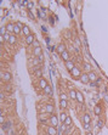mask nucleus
Masks as SVG:
<instances>
[{
	"mask_svg": "<svg viewBox=\"0 0 108 135\" xmlns=\"http://www.w3.org/2000/svg\"><path fill=\"white\" fill-rule=\"evenodd\" d=\"M61 57H62V60H63V61H66V62H67V61H69V53L66 50L63 54H61Z\"/></svg>",
	"mask_w": 108,
	"mask_h": 135,
	"instance_id": "6ab92c4d",
	"label": "nucleus"
},
{
	"mask_svg": "<svg viewBox=\"0 0 108 135\" xmlns=\"http://www.w3.org/2000/svg\"><path fill=\"white\" fill-rule=\"evenodd\" d=\"M45 108H46V113H49V115H53V110H55V107H53L52 103H47V105H45Z\"/></svg>",
	"mask_w": 108,
	"mask_h": 135,
	"instance_id": "6e6552de",
	"label": "nucleus"
},
{
	"mask_svg": "<svg viewBox=\"0 0 108 135\" xmlns=\"http://www.w3.org/2000/svg\"><path fill=\"white\" fill-rule=\"evenodd\" d=\"M22 33L24 34V37L30 35V29H29V27H28V26H23V28H22Z\"/></svg>",
	"mask_w": 108,
	"mask_h": 135,
	"instance_id": "dca6fc26",
	"label": "nucleus"
},
{
	"mask_svg": "<svg viewBox=\"0 0 108 135\" xmlns=\"http://www.w3.org/2000/svg\"><path fill=\"white\" fill-rule=\"evenodd\" d=\"M32 62H33V66H38L40 63V61L38 58H33V61H32Z\"/></svg>",
	"mask_w": 108,
	"mask_h": 135,
	"instance_id": "7c9ffc66",
	"label": "nucleus"
},
{
	"mask_svg": "<svg viewBox=\"0 0 108 135\" xmlns=\"http://www.w3.org/2000/svg\"><path fill=\"white\" fill-rule=\"evenodd\" d=\"M67 129H68V127L66 125V124H63V123H62V125H61V131L67 133Z\"/></svg>",
	"mask_w": 108,
	"mask_h": 135,
	"instance_id": "c756f323",
	"label": "nucleus"
},
{
	"mask_svg": "<svg viewBox=\"0 0 108 135\" xmlns=\"http://www.w3.org/2000/svg\"><path fill=\"white\" fill-rule=\"evenodd\" d=\"M58 121H60V118H57V116H55V115H51V116H50V124H51V127L57 128Z\"/></svg>",
	"mask_w": 108,
	"mask_h": 135,
	"instance_id": "f257e3e1",
	"label": "nucleus"
},
{
	"mask_svg": "<svg viewBox=\"0 0 108 135\" xmlns=\"http://www.w3.org/2000/svg\"><path fill=\"white\" fill-rule=\"evenodd\" d=\"M44 92H45L46 95H51V94H52V90H51V88H50V87L47 85V87H46V88L44 89Z\"/></svg>",
	"mask_w": 108,
	"mask_h": 135,
	"instance_id": "cd10ccee",
	"label": "nucleus"
},
{
	"mask_svg": "<svg viewBox=\"0 0 108 135\" xmlns=\"http://www.w3.org/2000/svg\"><path fill=\"white\" fill-rule=\"evenodd\" d=\"M39 121L40 122H42V123H44V122H47V119H49V113H40V115H39Z\"/></svg>",
	"mask_w": 108,
	"mask_h": 135,
	"instance_id": "423d86ee",
	"label": "nucleus"
},
{
	"mask_svg": "<svg viewBox=\"0 0 108 135\" xmlns=\"http://www.w3.org/2000/svg\"><path fill=\"white\" fill-rule=\"evenodd\" d=\"M63 124H66L67 127H70L72 124H73V121H72V118H70V117L68 116V117H67V119H66V122H64Z\"/></svg>",
	"mask_w": 108,
	"mask_h": 135,
	"instance_id": "a878e982",
	"label": "nucleus"
},
{
	"mask_svg": "<svg viewBox=\"0 0 108 135\" xmlns=\"http://www.w3.org/2000/svg\"><path fill=\"white\" fill-rule=\"evenodd\" d=\"M68 96H69V99H72V100H75V101H77V91H75L74 89H70V90H69V92H68Z\"/></svg>",
	"mask_w": 108,
	"mask_h": 135,
	"instance_id": "f8f14e48",
	"label": "nucleus"
},
{
	"mask_svg": "<svg viewBox=\"0 0 108 135\" xmlns=\"http://www.w3.org/2000/svg\"><path fill=\"white\" fill-rule=\"evenodd\" d=\"M70 74H72V77H74V78H80L81 77V71L75 66L72 71H70Z\"/></svg>",
	"mask_w": 108,
	"mask_h": 135,
	"instance_id": "f03ea898",
	"label": "nucleus"
},
{
	"mask_svg": "<svg viewBox=\"0 0 108 135\" xmlns=\"http://www.w3.org/2000/svg\"><path fill=\"white\" fill-rule=\"evenodd\" d=\"M81 121H83V123H84V125H85V124H90L91 118H90V116L88 115V113H85V115L81 117Z\"/></svg>",
	"mask_w": 108,
	"mask_h": 135,
	"instance_id": "1a4fd4ad",
	"label": "nucleus"
},
{
	"mask_svg": "<svg viewBox=\"0 0 108 135\" xmlns=\"http://www.w3.org/2000/svg\"><path fill=\"white\" fill-rule=\"evenodd\" d=\"M1 78L4 82H9L10 79H11V73H9V72H3L1 73Z\"/></svg>",
	"mask_w": 108,
	"mask_h": 135,
	"instance_id": "9b49d317",
	"label": "nucleus"
},
{
	"mask_svg": "<svg viewBox=\"0 0 108 135\" xmlns=\"http://www.w3.org/2000/svg\"><path fill=\"white\" fill-rule=\"evenodd\" d=\"M104 101H106V102H108V94H106V95H104Z\"/></svg>",
	"mask_w": 108,
	"mask_h": 135,
	"instance_id": "e433bc0d",
	"label": "nucleus"
},
{
	"mask_svg": "<svg viewBox=\"0 0 108 135\" xmlns=\"http://www.w3.org/2000/svg\"><path fill=\"white\" fill-rule=\"evenodd\" d=\"M39 61H40V63H41L42 61H44V57H42V55H41V56H39Z\"/></svg>",
	"mask_w": 108,
	"mask_h": 135,
	"instance_id": "c9c22d12",
	"label": "nucleus"
},
{
	"mask_svg": "<svg viewBox=\"0 0 108 135\" xmlns=\"http://www.w3.org/2000/svg\"><path fill=\"white\" fill-rule=\"evenodd\" d=\"M37 76H39V77L41 76V71H37Z\"/></svg>",
	"mask_w": 108,
	"mask_h": 135,
	"instance_id": "58836bf2",
	"label": "nucleus"
},
{
	"mask_svg": "<svg viewBox=\"0 0 108 135\" xmlns=\"http://www.w3.org/2000/svg\"><path fill=\"white\" fill-rule=\"evenodd\" d=\"M88 76H89V79H90V83H94V82H96L97 80V76H96V73L95 72H90V73H88Z\"/></svg>",
	"mask_w": 108,
	"mask_h": 135,
	"instance_id": "ddd939ff",
	"label": "nucleus"
},
{
	"mask_svg": "<svg viewBox=\"0 0 108 135\" xmlns=\"http://www.w3.org/2000/svg\"><path fill=\"white\" fill-rule=\"evenodd\" d=\"M86 135H94L92 133H88V134H86Z\"/></svg>",
	"mask_w": 108,
	"mask_h": 135,
	"instance_id": "ea45409f",
	"label": "nucleus"
},
{
	"mask_svg": "<svg viewBox=\"0 0 108 135\" xmlns=\"http://www.w3.org/2000/svg\"><path fill=\"white\" fill-rule=\"evenodd\" d=\"M22 28H23L22 23H21V22H17V23L15 24V28H14V34H15V35H18L21 32H22Z\"/></svg>",
	"mask_w": 108,
	"mask_h": 135,
	"instance_id": "7ed1b4c3",
	"label": "nucleus"
},
{
	"mask_svg": "<svg viewBox=\"0 0 108 135\" xmlns=\"http://www.w3.org/2000/svg\"><path fill=\"white\" fill-rule=\"evenodd\" d=\"M66 67H67V69L70 72V71L75 67V66H74V62H73V61H70V60H69V61H67V62H66Z\"/></svg>",
	"mask_w": 108,
	"mask_h": 135,
	"instance_id": "f3484780",
	"label": "nucleus"
},
{
	"mask_svg": "<svg viewBox=\"0 0 108 135\" xmlns=\"http://www.w3.org/2000/svg\"><path fill=\"white\" fill-rule=\"evenodd\" d=\"M38 85H39V88H40V89L44 90V89L47 87V82H46L44 78H40V79H39V84H38Z\"/></svg>",
	"mask_w": 108,
	"mask_h": 135,
	"instance_id": "0eeeda50",
	"label": "nucleus"
},
{
	"mask_svg": "<svg viewBox=\"0 0 108 135\" xmlns=\"http://www.w3.org/2000/svg\"><path fill=\"white\" fill-rule=\"evenodd\" d=\"M84 128H85V129H89V128H90V124H85Z\"/></svg>",
	"mask_w": 108,
	"mask_h": 135,
	"instance_id": "4c0bfd02",
	"label": "nucleus"
},
{
	"mask_svg": "<svg viewBox=\"0 0 108 135\" xmlns=\"http://www.w3.org/2000/svg\"><path fill=\"white\" fill-rule=\"evenodd\" d=\"M32 45H33L34 48H39V46H40V45H39V41H38V40H34V43L32 44Z\"/></svg>",
	"mask_w": 108,
	"mask_h": 135,
	"instance_id": "2f4dec72",
	"label": "nucleus"
},
{
	"mask_svg": "<svg viewBox=\"0 0 108 135\" xmlns=\"http://www.w3.org/2000/svg\"><path fill=\"white\" fill-rule=\"evenodd\" d=\"M16 40H17L16 35H15V34H11V37H10V39H9L7 43H9V44H11V45H14V44L16 43Z\"/></svg>",
	"mask_w": 108,
	"mask_h": 135,
	"instance_id": "4be33fe9",
	"label": "nucleus"
},
{
	"mask_svg": "<svg viewBox=\"0 0 108 135\" xmlns=\"http://www.w3.org/2000/svg\"><path fill=\"white\" fill-rule=\"evenodd\" d=\"M60 106H61V108H66V107L68 106V101H66V100H60Z\"/></svg>",
	"mask_w": 108,
	"mask_h": 135,
	"instance_id": "b1692460",
	"label": "nucleus"
},
{
	"mask_svg": "<svg viewBox=\"0 0 108 135\" xmlns=\"http://www.w3.org/2000/svg\"><path fill=\"white\" fill-rule=\"evenodd\" d=\"M57 51L60 54H63L64 51H66V45H64V44H58L57 45Z\"/></svg>",
	"mask_w": 108,
	"mask_h": 135,
	"instance_id": "aec40b11",
	"label": "nucleus"
},
{
	"mask_svg": "<svg viewBox=\"0 0 108 135\" xmlns=\"http://www.w3.org/2000/svg\"><path fill=\"white\" fill-rule=\"evenodd\" d=\"M33 55L34 56H41L42 54H41V48L39 46V48H33Z\"/></svg>",
	"mask_w": 108,
	"mask_h": 135,
	"instance_id": "2eb2a0df",
	"label": "nucleus"
},
{
	"mask_svg": "<svg viewBox=\"0 0 108 135\" xmlns=\"http://www.w3.org/2000/svg\"><path fill=\"white\" fill-rule=\"evenodd\" d=\"M14 28H15V24H14V23H7V24H6L7 33H14Z\"/></svg>",
	"mask_w": 108,
	"mask_h": 135,
	"instance_id": "a211bd4d",
	"label": "nucleus"
},
{
	"mask_svg": "<svg viewBox=\"0 0 108 135\" xmlns=\"http://www.w3.org/2000/svg\"><path fill=\"white\" fill-rule=\"evenodd\" d=\"M84 69H85V71H88L89 73H90V72H91V66H90L89 63H85V65H84Z\"/></svg>",
	"mask_w": 108,
	"mask_h": 135,
	"instance_id": "c85d7f7f",
	"label": "nucleus"
},
{
	"mask_svg": "<svg viewBox=\"0 0 108 135\" xmlns=\"http://www.w3.org/2000/svg\"><path fill=\"white\" fill-rule=\"evenodd\" d=\"M11 122H10V121H7V122H5L4 124H1V125H3V129L4 130H7V129H11Z\"/></svg>",
	"mask_w": 108,
	"mask_h": 135,
	"instance_id": "412c9836",
	"label": "nucleus"
},
{
	"mask_svg": "<svg viewBox=\"0 0 108 135\" xmlns=\"http://www.w3.org/2000/svg\"><path fill=\"white\" fill-rule=\"evenodd\" d=\"M4 41H5V37H4V35H1V37H0V43L3 44Z\"/></svg>",
	"mask_w": 108,
	"mask_h": 135,
	"instance_id": "72a5a7b5",
	"label": "nucleus"
},
{
	"mask_svg": "<svg viewBox=\"0 0 108 135\" xmlns=\"http://www.w3.org/2000/svg\"><path fill=\"white\" fill-rule=\"evenodd\" d=\"M94 112H95V115H96V116H100V115H101V112H102V110H101L100 106H95Z\"/></svg>",
	"mask_w": 108,
	"mask_h": 135,
	"instance_id": "393cba45",
	"label": "nucleus"
},
{
	"mask_svg": "<svg viewBox=\"0 0 108 135\" xmlns=\"http://www.w3.org/2000/svg\"><path fill=\"white\" fill-rule=\"evenodd\" d=\"M34 40H35V38H34L33 34H30V35L26 37V43H27V45H32V44L34 43Z\"/></svg>",
	"mask_w": 108,
	"mask_h": 135,
	"instance_id": "9d476101",
	"label": "nucleus"
},
{
	"mask_svg": "<svg viewBox=\"0 0 108 135\" xmlns=\"http://www.w3.org/2000/svg\"><path fill=\"white\" fill-rule=\"evenodd\" d=\"M46 133H47V135H57V129L55 128V127H47V129H46Z\"/></svg>",
	"mask_w": 108,
	"mask_h": 135,
	"instance_id": "39448f33",
	"label": "nucleus"
},
{
	"mask_svg": "<svg viewBox=\"0 0 108 135\" xmlns=\"http://www.w3.org/2000/svg\"><path fill=\"white\" fill-rule=\"evenodd\" d=\"M67 117H68V115H67V113L62 112L61 115H60V121H61L62 123H64V122H66V119H67Z\"/></svg>",
	"mask_w": 108,
	"mask_h": 135,
	"instance_id": "5701e85b",
	"label": "nucleus"
},
{
	"mask_svg": "<svg viewBox=\"0 0 108 135\" xmlns=\"http://www.w3.org/2000/svg\"><path fill=\"white\" fill-rule=\"evenodd\" d=\"M68 99H69V96H68L67 94H64V92H61V95H60V100H66V101H68Z\"/></svg>",
	"mask_w": 108,
	"mask_h": 135,
	"instance_id": "bb28decb",
	"label": "nucleus"
},
{
	"mask_svg": "<svg viewBox=\"0 0 108 135\" xmlns=\"http://www.w3.org/2000/svg\"><path fill=\"white\" fill-rule=\"evenodd\" d=\"M75 44H77V46H80V41H79V39H78V38L75 39Z\"/></svg>",
	"mask_w": 108,
	"mask_h": 135,
	"instance_id": "f704fd0d",
	"label": "nucleus"
},
{
	"mask_svg": "<svg viewBox=\"0 0 108 135\" xmlns=\"http://www.w3.org/2000/svg\"><path fill=\"white\" fill-rule=\"evenodd\" d=\"M0 123H1V124H4V123H5V117H4V116L0 117Z\"/></svg>",
	"mask_w": 108,
	"mask_h": 135,
	"instance_id": "473e14b6",
	"label": "nucleus"
},
{
	"mask_svg": "<svg viewBox=\"0 0 108 135\" xmlns=\"http://www.w3.org/2000/svg\"><path fill=\"white\" fill-rule=\"evenodd\" d=\"M77 101L79 102V103H84V95L81 94L80 91H77Z\"/></svg>",
	"mask_w": 108,
	"mask_h": 135,
	"instance_id": "4468645a",
	"label": "nucleus"
},
{
	"mask_svg": "<svg viewBox=\"0 0 108 135\" xmlns=\"http://www.w3.org/2000/svg\"><path fill=\"white\" fill-rule=\"evenodd\" d=\"M79 80L83 83V84H88V83H90V79H89V76H88V73H84V74H81V77L79 78Z\"/></svg>",
	"mask_w": 108,
	"mask_h": 135,
	"instance_id": "20e7f679",
	"label": "nucleus"
}]
</instances>
